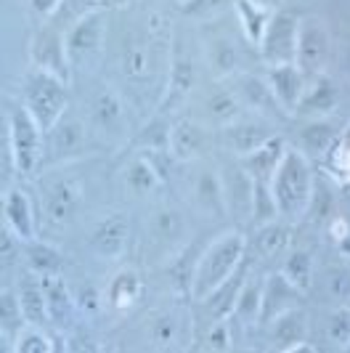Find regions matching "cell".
Instances as JSON below:
<instances>
[{"label": "cell", "mask_w": 350, "mask_h": 353, "mask_svg": "<svg viewBox=\"0 0 350 353\" xmlns=\"http://www.w3.org/2000/svg\"><path fill=\"white\" fill-rule=\"evenodd\" d=\"M30 64L43 72H51L61 77L64 83L72 80V64L67 53V40L64 32L56 30L53 24H43L30 40Z\"/></svg>", "instance_id": "cell-8"}, {"label": "cell", "mask_w": 350, "mask_h": 353, "mask_svg": "<svg viewBox=\"0 0 350 353\" xmlns=\"http://www.w3.org/2000/svg\"><path fill=\"white\" fill-rule=\"evenodd\" d=\"M106 6H112V8H125L130 0H104Z\"/></svg>", "instance_id": "cell-55"}, {"label": "cell", "mask_w": 350, "mask_h": 353, "mask_svg": "<svg viewBox=\"0 0 350 353\" xmlns=\"http://www.w3.org/2000/svg\"><path fill=\"white\" fill-rule=\"evenodd\" d=\"M340 106V88L334 85V80L321 72V74H313L308 77V85H305V93L300 99L298 109L292 117H300V120H324V117H332Z\"/></svg>", "instance_id": "cell-18"}, {"label": "cell", "mask_w": 350, "mask_h": 353, "mask_svg": "<svg viewBox=\"0 0 350 353\" xmlns=\"http://www.w3.org/2000/svg\"><path fill=\"white\" fill-rule=\"evenodd\" d=\"M127 242H130V221L125 212H112L101 218L88 236L90 252L106 263H117L127 250Z\"/></svg>", "instance_id": "cell-14"}, {"label": "cell", "mask_w": 350, "mask_h": 353, "mask_svg": "<svg viewBox=\"0 0 350 353\" xmlns=\"http://www.w3.org/2000/svg\"><path fill=\"white\" fill-rule=\"evenodd\" d=\"M3 133L11 143L17 173L21 178H32L45 159V130L40 128L27 106L14 104V109H6Z\"/></svg>", "instance_id": "cell-3"}, {"label": "cell", "mask_w": 350, "mask_h": 353, "mask_svg": "<svg viewBox=\"0 0 350 353\" xmlns=\"http://www.w3.org/2000/svg\"><path fill=\"white\" fill-rule=\"evenodd\" d=\"M85 146H88L85 123L80 117H74L72 112H67L45 133V159H48V165H56V168H61L67 162H74V159L85 152Z\"/></svg>", "instance_id": "cell-9"}, {"label": "cell", "mask_w": 350, "mask_h": 353, "mask_svg": "<svg viewBox=\"0 0 350 353\" xmlns=\"http://www.w3.org/2000/svg\"><path fill=\"white\" fill-rule=\"evenodd\" d=\"M210 130L194 117H183L170 125V139H167V152L173 154L175 162H196L207 154L210 149Z\"/></svg>", "instance_id": "cell-17"}, {"label": "cell", "mask_w": 350, "mask_h": 353, "mask_svg": "<svg viewBox=\"0 0 350 353\" xmlns=\"http://www.w3.org/2000/svg\"><path fill=\"white\" fill-rule=\"evenodd\" d=\"M24 263L30 271H35L40 276H48V274H61L64 255L56 248H51L48 242H40L35 236V239L24 242Z\"/></svg>", "instance_id": "cell-40"}, {"label": "cell", "mask_w": 350, "mask_h": 353, "mask_svg": "<svg viewBox=\"0 0 350 353\" xmlns=\"http://www.w3.org/2000/svg\"><path fill=\"white\" fill-rule=\"evenodd\" d=\"M175 3H178V6H181V3H183V0H175Z\"/></svg>", "instance_id": "cell-56"}, {"label": "cell", "mask_w": 350, "mask_h": 353, "mask_svg": "<svg viewBox=\"0 0 350 353\" xmlns=\"http://www.w3.org/2000/svg\"><path fill=\"white\" fill-rule=\"evenodd\" d=\"M194 205L210 218H223L228 212L226 186H223V176L212 168H205L196 181H194Z\"/></svg>", "instance_id": "cell-30"}, {"label": "cell", "mask_w": 350, "mask_h": 353, "mask_svg": "<svg viewBox=\"0 0 350 353\" xmlns=\"http://www.w3.org/2000/svg\"><path fill=\"white\" fill-rule=\"evenodd\" d=\"M186 218L175 205H157L146 221V245L157 255H170L186 248Z\"/></svg>", "instance_id": "cell-10"}, {"label": "cell", "mask_w": 350, "mask_h": 353, "mask_svg": "<svg viewBox=\"0 0 350 353\" xmlns=\"http://www.w3.org/2000/svg\"><path fill=\"white\" fill-rule=\"evenodd\" d=\"M205 117L210 120L212 125H218V128H226V125L236 123L239 117H245V106L239 101V96L234 93V88L228 85V88H215L207 93V99H205Z\"/></svg>", "instance_id": "cell-33"}, {"label": "cell", "mask_w": 350, "mask_h": 353, "mask_svg": "<svg viewBox=\"0 0 350 353\" xmlns=\"http://www.w3.org/2000/svg\"><path fill=\"white\" fill-rule=\"evenodd\" d=\"M234 321L231 319H220V321H212L205 330V348L215 353H226L234 345Z\"/></svg>", "instance_id": "cell-48"}, {"label": "cell", "mask_w": 350, "mask_h": 353, "mask_svg": "<svg viewBox=\"0 0 350 353\" xmlns=\"http://www.w3.org/2000/svg\"><path fill=\"white\" fill-rule=\"evenodd\" d=\"M194 327L196 324L192 314H183L181 308H162L149 319V340L154 343V348L178 351L194 340Z\"/></svg>", "instance_id": "cell-16"}, {"label": "cell", "mask_w": 350, "mask_h": 353, "mask_svg": "<svg viewBox=\"0 0 350 353\" xmlns=\"http://www.w3.org/2000/svg\"><path fill=\"white\" fill-rule=\"evenodd\" d=\"M249 221H252L255 229L271 223V221H279V208H276V199H274V192H271V183L255 181V186H252V212H249Z\"/></svg>", "instance_id": "cell-44"}, {"label": "cell", "mask_w": 350, "mask_h": 353, "mask_svg": "<svg viewBox=\"0 0 350 353\" xmlns=\"http://www.w3.org/2000/svg\"><path fill=\"white\" fill-rule=\"evenodd\" d=\"M265 80H268V85L274 90L281 112L287 117H292L300 104V99H302V93H305L308 74L300 70L298 64H279V67H268L265 70Z\"/></svg>", "instance_id": "cell-21"}, {"label": "cell", "mask_w": 350, "mask_h": 353, "mask_svg": "<svg viewBox=\"0 0 350 353\" xmlns=\"http://www.w3.org/2000/svg\"><path fill=\"white\" fill-rule=\"evenodd\" d=\"M59 6H61V0H30V8H32L40 19H45V21L56 14Z\"/></svg>", "instance_id": "cell-51"}, {"label": "cell", "mask_w": 350, "mask_h": 353, "mask_svg": "<svg viewBox=\"0 0 350 353\" xmlns=\"http://www.w3.org/2000/svg\"><path fill=\"white\" fill-rule=\"evenodd\" d=\"M21 104L32 112L40 128L48 133L70 112V83L51 72L30 67L21 80Z\"/></svg>", "instance_id": "cell-4"}, {"label": "cell", "mask_w": 350, "mask_h": 353, "mask_svg": "<svg viewBox=\"0 0 350 353\" xmlns=\"http://www.w3.org/2000/svg\"><path fill=\"white\" fill-rule=\"evenodd\" d=\"M3 223L21 236L24 242L37 236V218L32 210V199L21 186H8L3 189Z\"/></svg>", "instance_id": "cell-23"}, {"label": "cell", "mask_w": 350, "mask_h": 353, "mask_svg": "<svg viewBox=\"0 0 350 353\" xmlns=\"http://www.w3.org/2000/svg\"><path fill=\"white\" fill-rule=\"evenodd\" d=\"M202 250L205 248H199L196 242H192V245H186V248L181 250V255L173 258V263H170V284H173L175 292L183 295L186 301H192L194 274H196V263H199Z\"/></svg>", "instance_id": "cell-37"}, {"label": "cell", "mask_w": 350, "mask_h": 353, "mask_svg": "<svg viewBox=\"0 0 350 353\" xmlns=\"http://www.w3.org/2000/svg\"><path fill=\"white\" fill-rule=\"evenodd\" d=\"M101 6H104V0H61V6H59L56 14L48 19V24H53V27L61 30V32H67V30H72L80 19L101 11Z\"/></svg>", "instance_id": "cell-43"}, {"label": "cell", "mask_w": 350, "mask_h": 353, "mask_svg": "<svg viewBox=\"0 0 350 353\" xmlns=\"http://www.w3.org/2000/svg\"><path fill=\"white\" fill-rule=\"evenodd\" d=\"M223 186H226L228 212L239 215V218H249L252 212V186L255 181L242 170V165L236 162V168H231L223 173Z\"/></svg>", "instance_id": "cell-35"}, {"label": "cell", "mask_w": 350, "mask_h": 353, "mask_svg": "<svg viewBox=\"0 0 350 353\" xmlns=\"http://www.w3.org/2000/svg\"><path fill=\"white\" fill-rule=\"evenodd\" d=\"M0 258H3V271H8L19 258H24V239L17 236L6 223L0 231Z\"/></svg>", "instance_id": "cell-49"}, {"label": "cell", "mask_w": 350, "mask_h": 353, "mask_svg": "<svg viewBox=\"0 0 350 353\" xmlns=\"http://www.w3.org/2000/svg\"><path fill=\"white\" fill-rule=\"evenodd\" d=\"M308 221L313 223H324V221H334V196L327 192V183L316 176V186H313V196H311V205H308V212H305Z\"/></svg>", "instance_id": "cell-47"}, {"label": "cell", "mask_w": 350, "mask_h": 353, "mask_svg": "<svg viewBox=\"0 0 350 353\" xmlns=\"http://www.w3.org/2000/svg\"><path fill=\"white\" fill-rule=\"evenodd\" d=\"M218 130H220V139L226 143V149L236 159L247 157L249 152H255L258 146H262L271 136L281 133L276 123H271L265 117H258V114H245L236 123L226 125V128H218Z\"/></svg>", "instance_id": "cell-12"}, {"label": "cell", "mask_w": 350, "mask_h": 353, "mask_svg": "<svg viewBox=\"0 0 350 353\" xmlns=\"http://www.w3.org/2000/svg\"><path fill=\"white\" fill-rule=\"evenodd\" d=\"M337 248H340V252H342L345 258H350V234L342 236V239H337Z\"/></svg>", "instance_id": "cell-52"}, {"label": "cell", "mask_w": 350, "mask_h": 353, "mask_svg": "<svg viewBox=\"0 0 350 353\" xmlns=\"http://www.w3.org/2000/svg\"><path fill=\"white\" fill-rule=\"evenodd\" d=\"M324 337L334 351H348L350 343V305H340L327 316Z\"/></svg>", "instance_id": "cell-45"}, {"label": "cell", "mask_w": 350, "mask_h": 353, "mask_svg": "<svg viewBox=\"0 0 350 353\" xmlns=\"http://www.w3.org/2000/svg\"><path fill=\"white\" fill-rule=\"evenodd\" d=\"M316 186V162L308 159L298 146L289 143L287 154L281 159L279 170L271 178V192L279 208V218L295 223L305 218Z\"/></svg>", "instance_id": "cell-1"}, {"label": "cell", "mask_w": 350, "mask_h": 353, "mask_svg": "<svg viewBox=\"0 0 350 353\" xmlns=\"http://www.w3.org/2000/svg\"><path fill=\"white\" fill-rule=\"evenodd\" d=\"M14 287H17L19 303H21V311H24L27 324L48 330L51 327V311H48V298H45V287H43L40 274L27 268L17 279Z\"/></svg>", "instance_id": "cell-27"}, {"label": "cell", "mask_w": 350, "mask_h": 353, "mask_svg": "<svg viewBox=\"0 0 350 353\" xmlns=\"http://www.w3.org/2000/svg\"><path fill=\"white\" fill-rule=\"evenodd\" d=\"M88 117L96 133H101L104 139H117L125 130V104L120 93L109 85H101L88 104Z\"/></svg>", "instance_id": "cell-20"}, {"label": "cell", "mask_w": 350, "mask_h": 353, "mask_svg": "<svg viewBox=\"0 0 350 353\" xmlns=\"http://www.w3.org/2000/svg\"><path fill=\"white\" fill-rule=\"evenodd\" d=\"M258 3H260V6H265V8H274V11H279L284 0H258Z\"/></svg>", "instance_id": "cell-54"}, {"label": "cell", "mask_w": 350, "mask_h": 353, "mask_svg": "<svg viewBox=\"0 0 350 353\" xmlns=\"http://www.w3.org/2000/svg\"><path fill=\"white\" fill-rule=\"evenodd\" d=\"M67 40V53H70L72 72L96 67V61L101 59L106 43V11H96L90 17L80 19L72 30L64 32Z\"/></svg>", "instance_id": "cell-5"}, {"label": "cell", "mask_w": 350, "mask_h": 353, "mask_svg": "<svg viewBox=\"0 0 350 353\" xmlns=\"http://www.w3.org/2000/svg\"><path fill=\"white\" fill-rule=\"evenodd\" d=\"M289 234H292V223H287L281 218L265 223V226H258L255 236L247 239V258L249 261H260V263H268V261L279 258L287 250Z\"/></svg>", "instance_id": "cell-29"}, {"label": "cell", "mask_w": 350, "mask_h": 353, "mask_svg": "<svg viewBox=\"0 0 350 353\" xmlns=\"http://www.w3.org/2000/svg\"><path fill=\"white\" fill-rule=\"evenodd\" d=\"M228 0H183L178 8L186 19H207L226 8Z\"/></svg>", "instance_id": "cell-50"}, {"label": "cell", "mask_w": 350, "mask_h": 353, "mask_svg": "<svg viewBox=\"0 0 350 353\" xmlns=\"http://www.w3.org/2000/svg\"><path fill=\"white\" fill-rule=\"evenodd\" d=\"M234 11L239 19V27H242V37L258 51L262 43V37L268 32V24L274 19V8H265L258 0H236L234 3Z\"/></svg>", "instance_id": "cell-32"}, {"label": "cell", "mask_w": 350, "mask_h": 353, "mask_svg": "<svg viewBox=\"0 0 350 353\" xmlns=\"http://www.w3.org/2000/svg\"><path fill=\"white\" fill-rule=\"evenodd\" d=\"M205 59H207V70L218 83H226L242 74V48L236 46L234 37L210 35L205 40Z\"/></svg>", "instance_id": "cell-25"}, {"label": "cell", "mask_w": 350, "mask_h": 353, "mask_svg": "<svg viewBox=\"0 0 350 353\" xmlns=\"http://www.w3.org/2000/svg\"><path fill=\"white\" fill-rule=\"evenodd\" d=\"M152 72V48L141 37H127L123 48V74L127 80H143Z\"/></svg>", "instance_id": "cell-42"}, {"label": "cell", "mask_w": 350, "mask_h": 353, "mask_svg": "<svg viewBox=\"0 0 350 353\" xmlns=\"http://www.w3.org/2000/svg\"><path fill=\"white\" fill-rule=\"evenodd\" d=\"M348 351H350V343H348Z\"/></svg>", "instance_id": "cell-57"}, {"label": "cell", "mask_w": 350, "mask_h": 353, "mask_svg": "<svg viewBox=\"0 0 350 353\" xmlns=\"http://www.w3.org/2000/svg\"><path fill=\"white\" fill-rule=\"evenodd\" d=\"M83 205V186L70 176H53L43 183V210L56 226H67Z\"/></svg>", "instance_id": "cell-11"}, {"label": "cell", "mask_w": 350, "mask_h": 353, "mask_svg": "<svg viewBox=\"0 0 350 353\" xmlns=\"http://www.w3.org/2000/svg\"><path fill=\"white\" fill-rule=\"evenodd\" d=\"M329 53H332V37H329L327 24H324L318 17L300 19L295 64H298L308 77H313V74L327 72Z\"/></svg>", "instance_id": "cell-7"}, {"label": "cell", "mask_w": 350, "mask_h": 353, "mask_svg": "<svg viewBox=\"0 0 350 353\" xmlns=\"http://www.w3.org/2000/svg\"><path fill=\"white\" fill-rule=\"evenodd\" d=\"M298 30H300V17L292 11L279 8L268 32L260 43V56L265 61V67H279V64H295V53H298Z\"/></svg>", "instance_id": "cell-6"}, {"label": "cell", "mask_w": 350, "mask_h": 353, "mask_svg": "<svg viewBox=\"0 0 350 353\" xmlns=\"http://www.w3.org/2000/svg\"><path fill=\"white\" fill-rule=\"evenodd\" d=\"M247 261V236L239 229L223 231L212 239L207 248L202 250L196 274H194L192 301L207 298L212 290L231 279L242 263Z\"/></svg>", "instance_id": "cell-2"}, {"label": "cell", "mask_w": 350, "mask_h": 353, "mask_svg": "<svg viewBox=\"0 0 350 353\" xmlns=\"http://www.w3.org/2000/svg\"><path fill=\"white\" fill-rule=\"evenodd\" d=\"M321 165L327 168V176L332 178L334 183H340V186L350 183V125H345L337 133L332 149L321 159Z\"/></svg>", "instance_id": "cell-39"}, {"label": "cell", "mask_w": 350, "mask_h": 353, "mask_svg": "<svg viewBox=\"0 0 350 353\" xmlns=\"http://www.w3.org/2000/svg\"><path fill=\"white\" fill-rule=\"evenodd\" d=\"M305 292L298 290L295 284L289 282L281 271H274L265 276V287H262V308H260V324H271L274 319L289 311V308H298L300 298Z\"/></svg>", "instance_id": "cell-24"}, {"label": "cell", "mask_w": 350, "mask_h": 353, "mask_svg": "<svg viewBox=\"0 0 350 353\" xmlns=\"http://www.w3.org/2000/svg\"><path fill=\"white\" fill-rule=\"evenodd\" d=\"M43 287H45V298H48V311H51V327L53 330H61L67 332L72 324L74 314L80 311L77 301L70 292V287L64 284L61 274H48V276H40Z\"/></svg>", "instance_id": "cell-31"}, {"label": "cell", "mask_w": 350, "mask_h": 353, "mask_svg": "<svg viewBox=\"0 0 350 353\" xmlns=\"http://www.w3.org/2000/svg\"><path fill=\"white\" fill-rule=\"evenodd\" d=\"M24 327H27V319H24L21 303H19L17 287L3 282V290H0V335L6 343H11V340H17Z\"/></svg>", "instance_id": "cell-38"}, {"label": "cell", "mask_w": 350, "mask_h": 353, "mask_svg": "<svg viewBox=\"0 0 350 353\" xmlns=\"http://www.w3.org/2000/svg\"><path fill=\"white\" fill-rule=\"evenodd\" d=\"M279 271L289 282L295 284L298 290L308 292L311 284H313V252L302 248L289 250V252L284 255V263H281Z\"/></svg>", "instance_id": "cell-41"}, {"label": "cell", "mask_w": 350, "mask_h": 353, "mask_svg": "<svg viewBox=\"0 0 350 353\" xmlns=\"http://www.w3.org/2000/svg\"><path fill=\"white\" fill-rule=\"evenodd\" d=\"M167 85H165V96L159 101V114H167L189 99V93L196 85V67H194L192 53L186 51L181 43H175L170 59H167Z\"/></svg>", "instance_id": "cell-15"}, {"label": "cell", "mask_w": 350, "mask_h": 353, "mask_svg": "<svg viewBox=\"0 0 350 353\" xmlns=\"http://www.w3.org/2000/svg\"><path fill=\"white\" fill-rule=\"evenodd\" d=\"M342 128L334 123L332 117H324V120H302V128L295 136V143L300 152L308 159H313L316 165L327 157V152L332 149L334 139Z\"/></svg>", "instance_id": "cell-28"}, {"label": "cell", "mask_w": 350, "mask_h": 353, "mask_svg": "<svg viewBox=\"0 0 350 353\" xmlns=\"http://www.w3.org/2000/svg\"><path fill=\"white\" fill-rule=\"evenodd\" d=\"M262 287L265 279L262 276H247L242 284V292L236 298V308H234V324H242V327H255L260 324V308H262Z\"/></svg>", "instance_id": "cell-36"}, {"label": "cell", "mask_w": 350, "mask_h": 353, "mask_svg": "<svg viewBox=\"0 0 350 353\" xmlns=\"http://www.w3.org/2000/svg\"><path fill=\"white\" fill-rule=\"evenodd\" d=\"M342 70H345V74L350 77V43L345 46V51H342Z\"/></svg>", "instance_id": "cell-53"}, {"label": "cell", "mask_w": 350, "mask_h": 353, "mask_svg": "<svg viewBox=\"0 0 350 353\" xmlns=\"http://www.w3.org/2000/svg\"><path fill=\"white\" fill-rule=\"evenodd\" d=\"M143 295V282L136 268H120L106 287V301L117 311H130Z\"/></svg>", "instance_id": "cell-34"}, {"label": "cell", "mask_w": 350, "mask_h": 353, "mask_svg": "<svg viewBox=\"0 0 350 353\" xmlns=\"http://www.w3.org/2000/svg\"><path fill=\"white\" fill-rule=\"evenodd\" d=\"M14 351L17 353H51L56 351L53 348V337L43 330V327H32L27 324L19 337L14 340Z\"/></svg>", "instance_id": "cell-46"}, {"label": "cell", "mask_w": 350, "mask_h": 353, "mask_svg": "<svg viewBox=\"0 0 350 353\" xmlns=\"http://www.w3.org/2000/svg\"><path fill=\"white\" fill-rule=\"evenodd\" d=\"M268 330V343L274 351L281 353H295L308 351V316L302 308H289L274 319L271 324H265Z\"/></svg>", "instance_id": "cell-19"}, {"label": "cell", "mask_w": 350, "mask_h": 353, "mask_svg": "<svg viewBox=\"0 0 350 353\" xmlns=\"http://www.w3.org/2000/svg\"><path fill=\"white\" fill-rule=\"evenodd\" d=\"M287 149H289L287 136H284V133H276V136H271L262 146H258L255 152H249L247 157L236 159V162L242 165V170H245L252 181L271 183V178H274L276 170H279V165H281V159H284V154H287Z\"/></svg>", "instance_id": "cell-26"}, {"label": "cell", "mask_w": 350, "mask_h": 353, "mask_svg": "<svg viewBox=\"0 0 350 353\" xmlns=\"http://www.w3.org/2000/svg\"><path fill=\"white\" fill-rule=\"evenodd\" d=\"M231 88L239 96V101L245 106L247 114H258V117H265L271 123H279L281 117H287L281 112L279 101L274 96V90L268 85L265 74H252V72H242L231 80Z\"/></svg>", "instance_id": "cell-13"}, {"label": "cell", "mask_w": 350, "mask_h": 353, "mask_svg": "<svg viewBox=\"0 0 350 353\" xmlns=\"http://www.w3.org/2000/svg\"><path fill=\"white\" fill-rule=\"evenodd\" d=\"M167 178L162 176L157 165L152 162V157L146 152H138L125 162L123 168V183L127 189V194L136 199H146V196H157V192L165 186Z\"/></svg>", "instance_id": "cell-22"}]
</instances>
